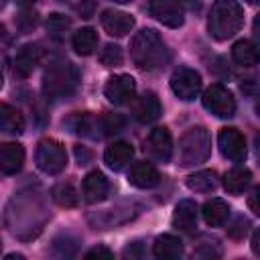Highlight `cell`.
I'll use <instances>...</instances> for the list:
<instances>
[{"label": "cell", "instance_id": "cell-30", "mask_svg": "<svg viewBox=\"0 0 260 260\" xmlns=\"http://www.w3.org/2000/svg\"><path fill=\"white\" fill-rule=\"evenodd\" d=\"M77 250H79V240L69 234H61L53 240V252L61 258H71L77 254Z\"/></svg>", "mask_w": 260, "mask_h": 260}, {"label": "cell", "instance_id": "cell-22", "mask_svg": "<svg viewBox=\"0 0 260 260\" xmlns=\"http://www.w3.org/2000/svg\"><path fill=\"white\" fill-rule=\"evenodd\" d=\"M252 183V173L246 167H234L223 175V189L232 195H240Z\"/></svg>", "mask_w": 260, "mask_h": 260}, {"label": "cell", "instance_id": "cell-44", "mask_svg": "<svg viewBox=\"0 0 260 260\" xmlns=\"http://www.w3.org/2000/svg\"><path fill=\"white\" fill-rule=\"evenodd\" d=\"M4 37V28H2V24H0V39Z\"/></svg>", "mask_w": 260, "mask_h": 260}, {"label": "cell", "instance_id": "cell-32", "mask_svg": "<svg viewBox=\"0 0 260 260\" xmlns=\"http://www.w3.org/2000/svg\"><path fill=\"white\" fill-rule=\"evenodd\" d=\"M100 61L106 65V67H116L122 63V49L118 45H106L100 53Z\"/></svg>", "mask_w": 260, "mask_h": 260}, {"label": "cell", "instance_id": "cell-1", "mask_svg": "<svg viewBox=\"0 0 260 260\" xmlns=\"http://www.w3.org/2000/svg\"><path fill=\"white\" fill-rule=\"evenodd\" d=\"M130 59L142 71H154L169 59V49L154 28L138 30L130 41Z\"/></svg>", "mask_w": 260, "mask_h": 260}, {"label": "cell", "instance_id": "cell-41", "mask_svg": "<svg viewBox=\"0 0 260 260\" xmlns=\"http://www.w3.org/2000/svg\"><path fill=\"white\" fill-rule=\"evenodd\" d=\"M252 250H254L256 256L260 254V250H258V232H254V236H252Z\"/></svg>", "mask_w": 260, "mask_h": 260}, {"label": "cell", "instance_id": "cell-20", "mask_svg": "<svg viewBox=\"0 0 260 260\" xmlns=\"http://www.w3.org/2000/svg\"><path fill=\"white\" fill-rule=\"evenodd\" d=\"M152 254L158 260H177L183 256V242L173 234H162L154 240Z\"/></svg>", "mask_w": 260, "mask_h": 260}, {"label": "cell", "instance_id": "cell-45", "mask_svg": "<svg viewBox=\"0 0 260 260\" xmlns=\"http://www.w3.org/2000/svg\"><path fill=\"white\" fill-rule=\"evenodd\" d=\"M2 83H4V79H2V69H0V87H2Z\"/></svg>", "mask_w": 260, "mask_h": 260}, {"label": "cell", "instance_id": "cell-13", "mask_svg": "<svg viewBox=\"0 0 260 260\" xmlns=\"http://www.w3.org/2000/svg\"><path fill=\"white\" fill-rule=\"evenodd\" d=\"M128 183L136 189H152L160 183V173L158 169L148 162V160H140L134 162L128 171Z\"/></svg>", "mask_w": 260, "mask_h": 260}, {"label": "cell", "instance_id": "cell-27", "mask_svg": "<svg viewBox=\"0 0 260 260\" xmlns=\"http://www.w3.org/2000/svg\"><path fill=\"white\" fill-rule=\"evenodd\" d=\"M219 185L217 181V173L211 171V169H205V171H197L193 175L187 177V187L195 193H211L215 191Z\"/></svg>", "mask_w": 260, "mask_h": 260}, {"label": "cell", "instance_id": "cell-3", "mask_svg": "<svg viewBox=\"0 0 260 260\" xmlns=\"http://www.w3.org/2000/svg\"><path fill=\"white\" fill-rule=\"evenodd\" d=\"M244 24V10L238 0H215L209 18H207V30L215 41H228L236 32H240Z\"/></svg>", "mask_w": 260, "mask_h": 260}, {"label": "cell", "instance_id": "cell-43", "mask_svg": "<svg viewBox=\"0 0 260 260\" xmlns=\"http://www.w3.org/2000/svg\"><path fill=\"white\" fill-rule=\"evenodd\" d=\"M112 2H118V4H128V2H132V0H112Z\"/></svg>", "mask_w": 260, "mask_h": 260}, {"label": "cell", "instance_id": "cell-28", "mask_svg": "<svg viewBox=\"0 0 260 260\" xmlns=\"http://www.w3.org/2000/svg\"><path fill=\"white\" fill-rule=\"evenodd\" d=\"M51 197L57 205L61 207H75L77 205V191L71 183H57L53 189H51Z\"/></svg>", "mask_w": 260, "mask_h": 260}, {"label": "cell", "instance_id": "cell-6", "mask_svg": "<svg viewBox=\"0 0 260 260\" xmlns=\"http://www.w3.org/2000/svg\"><path fill=\"white\" fill-rule=\"evenodd\" d=\"M201 102H203V108L207 112H211L213 116L217 118H232L236 114V100L232 95V91L228 87H223L221 83H213L209 85L203 95H201Z\"/></svg>", "mask_w": 260, "mask_h": 260}, {"label": "cell", "instance_id": "cell-36", "mask_svg": "<svg viewBox=\"0 0 260 260\" xmlns=\"http://www.w3.org/2000/svg\"><path fill=\"white\" fill-rule=\"evenodd\" d=\"M248 228H250V221L244 219V217H238V219L234 221V225L228 230V234H230L232 238H244V236L248 234Z\"/></svg>", "mask_w": 260, "mask_h": 260}, {"label": "cell", "instance_id": "cell-29", "mask_svg": "<svg viewBox=\"0 0 260 260\" xmlns=\"http://www.w3.org/2000/svg\"><path fill=\"white\" fill-rule=\"evenodd\" d=\"M126 126V118L120 114H104L98 118V128H100V136H112L122 132Z\"/></svg>", "mask_w": 260, "mask_h": 260}, {"label": "cell", "instance_id": "cell-47", "mask_svg": "<svg viewBox=\"0 0 260 260\" xmlns=\"http://www.w3.org/2000/svg\"><path fill=\"white\" fill-rule=\"evenodd\" d=\"M2 6H4V0H0V8H2Z\"/></svg>", "mask_w": 260, "mask_h": 260}, {"label": "cell", "instance_id": "cell-16", "mask_svg": "<svg viewBox=\"0 0 260 260\" xmlns=\"http://www.w3.org/2000/svg\"><path fill=\"white\" fill-rule=\"evenodd\" d=\"M197 219H199V207H197V203H195L193 199H181V201L175 205V211H173V225H175L179 232H185V234L195 232Z\"/></svg>", "mask_w": 260, "mask_h": 260}, {"label": "cell", "instance_id": "cell-5", "mask_svg": "<svg viewBox=\"0 0 260 260\" xmlns=\"http://www.w3.org/2000/svg\"><path fill=\"white\" fill-rule=\"evenodd\" d=\"M35 160L37 167L47 173V175H59L65 167H67V152L65 146L59 140L53 138H45L39 142L37 152H35Z\"/></svg>", "mask_w": 260, "mask_h": 260}, {"label": "cell", "instance_id": "cell-9", "mask_svg": "<svg viewBox=\"0 0 260 260\" xmlns=\"http://www.w3.org/2000/svg\"><path fill=\"white\" fill-rule=\"evenodd\" d=\"M134 93H136V81L132 75H126V73L112 75L104 85V95L114 106H122V104L132 102Z\"/></svg>", "mask_w": 260, "mask_h": 260}, {"label": "cell", "instance_id": "cell-34", "mask_svg": "<svg viewBox=\"0 0 260 260\" xmlns=\"http://www.w3.org/2000/svg\"><path fill=\"white\" fill-rule=\"evenodd\" d=\"M37 22H39V14L37 12H32V10H22L20 14H18V18H16V26L22 30V32H26V30H30V28H35L37 26Z\"/></svg>", "mask_w": 260, "mask_h": 260}, {"label": "cell", "instance_id": "cell-8", "mask_svg": "<svg viewBox=\"0 0 260 260\" xmlns=\"http://www.w3.org/2000/svg\"><path fill=\"white\" fill-rule=\"evenodd\" d=\"M148 14L169 28H179L185 22V8L179 0H150Z\"/></svg>", "mask_w": 260, "mask_h": 260}, {"label": "cell", "instance_id": "cell-15", "mask_svg": "<svg viewBox=\"0 0 260 260\" xmlns=\"http://www.w3.org/2000/svg\"><path fill=\"white\" fill-rule=\"evenodd\" d=\"M100 20H102L104 30L108 35H112V37H126L134 28V18L128 12L114 10V8L104 10L102 16H100Z\"/></svg>", "mask_w": 260, "mask_h": 260}, {"label": "cell", "instance_id": "cell-10", "mask_svg": "<svg viewBox=\"0 0 260 260\" xmlns=\"http://www.w3.org/2000/svg\"><path fill=\"white\" fill-rule=\"evenodd\" d=\"M217 146L221 150V154L232 160V162H242L246 160L248 148H246V140L244 134L238 128H221L217 134Z\"/></svg>", "mask_w": 260, "mask_h": 260}, {"label": "cell", "instance_id": "cell-33", "mask_svg": "<svg viewBox=\"0 0 260 260\" xmlns=\"http://www.w3.org/2000/svg\"><path fill=\"white\" fill-rule=\"evenodd\" d=\"M193 254L201 256V258H217V256H221V248H219V242L215 238H203L201 246Z\"/></svg>", "mask_w": 260, "mask_h": 260}, {"label": "cell", "instance_id": "cell-37", "mask_svg": "<svg viewBox=\"0 0 260 260\" xmlns=\"http://www.w3.org/2000/svg\"><path fill=\"white\" fill-rule=\"evenodd\" d=\"M85 258H114V252L108 250L106 246H95L85 252Z\"/></svg>", "mask_w": 260, "mask_h": 260}, {"label": "cell", "instance_id": "cell-14", "mask_svg": "<svg viewBox=\"0 0 260 260\" xmlns=\"http://www.w3.org/2000/svg\"><path fill=\"white\" fill-rule=\"evenodd\" d=\"M110 183L102 171H89L81 183V195L87 203H100L108 197Z\"/></svg>", "mask_w": 260, "mask_h": 260}, {"label": "cell", "instance_id": "cell-25", "mask_svg": "<svg viewBox=\"0 0 260 260\" xmlns=\"http://www.w3.org/2000/svg\"><path fill=\"white\" fill-rule=\"evenodd\" d=\"M67 128L73 134L79 136H89V138H98L100 136V128H98V118H93L91 114H73L67 122Z\"/></svg>", "mask_w": 260, "mask_h": 260}, {"label": "cell", "instance_id": "cell-35", "mask_svg": "<svg viewBox=\"0 0 260 260\" xmlns=\"http://www.w3.org/2000/svg\"><path fill=\"white\" fill-rule=\"evenodd\" d=\"M122 256H124V258H130V260H140V258L144 256V246H142V242H132V244H128V246L122 250Z\"/></svg>", "mask_w": 260, "mask_h": 260}, {"label": "cell", "instance_id": "cell-26", "mask_svg": "<svg viewBox=\"0 0 260 260\" xmlns=\"http://www.w3.org/2000/svg\"><path fill=\"white\" fill-rule=\"evenodd\" d=\"M71 47L75 49L77 55L81 57H87L95 51L98 47V32L91 28V26H83V28H77L71 37Z\"/></svg>", "mask_w": 260, "mask_h": 260}, {"label": "cell", "instance_id": "cell-24", "mask_svg": "<svg viewBox=\"0 0 260 260\" xmlns=\"http://www.w3.org/2000/svg\"><path fill=\"white\" fill-rule=\"evenodd\" d=\"M232 59L242 67H254L258 63V47L250 39H240L232 47Z\"/></svg>", "mask_w": 260, "mask_h": 260}, {"label": "cell", "instance_id": "cell-21", "mask_svg": "<svg viewBox=\"0 0 260 260\" xmlns=\"http://www.w3.org/2000/svg\"><path fill=\"white\" fill-rule=\"evenodd\" d=\"M41 59V49L37 45H24L18 49L16 57H14V73L18 77H28L32 73V69L37 67Z\"/></svg>", "mask_w": 260, "mask_h": 260}, {"label": "cell", "instance_id": "cell-39", "mask_svg": "<svg viewBox=\"0 0 260 260\" xmlns=\"http://www.w3.org/2000/svg\"><path fill=\"white\" fill-rule=\"evenodd\" d=\"M75 158L79 165H87V162H91V152L85 146H75Z\"/></svg>", "mask_w": 260, "mask_h": 260}, {"label": "cell", "instance_id": "cell-18", "mask_svg": "<svg viewBox=\"0 0 260 260\" xmlns=\"http://www.w3.org/2000/svg\"><path fill=\"white\" fill-rule=\"evenodd\" d=\"M132 156H134L132 144L126 142V140H116V142H112V144L106 148V152H104V162H106L112 171H122V169L132 160Z\"/></svg>", "mask_w": 260, "mask_h": 260}, {"label": "cell", "instance_id": "cell-46", "mask_svg": "<svg viewBox=\"0 0 260 260\" xmlns=\"http://www.w3.org/2000/svg\"><path fill=\"white\" fill-rule=\"evenodd\" d=\"M248 2H250V4H258V0H248Z\"/></svg>", "mask_w": 260, "mask_h": 260}, {"label": "cell", "instance_id": "cell-19", "mask_svg": "<svg viewBox=\"0 0 260 260\" xmlns=\"http://www.w3.org/2000/svg\"><path fill=\"white\" fill-rule=\"evenodd\" d=\"M201 217H203V221L209 225V228H219V225H223L225 221H228V217H230V205L223 201V199H219V197H211V199H207L205 203H203V207H201Z\"/></svg>", "mask_w": 260, "mask_h": 260}, {"label": "cell", "instance_id": "cell-4", "mask_svg": "<svg viewBox=\"0 0 260 260\" xmlns=\"http://www.w3.org/2000/svg\"><path fill=\"white\" fill-rule=\"evenodd\" d=\"M211 154V134L205 126L189 128L179 140V165L195 167L209 158Z\"/></svg>", "mask_w": 260, "mask_h": 260}, {"label": "cell", "instance_id": "cell-42", "mask_svg": "<svg viewBox=\"0 0 260 260\" xmlns=\"http://www.w3.org/2000/svg\"><path fill=\"white\" fill-rule=\"evenodd\" d=\"M14 4H18V6H22V8H28V6H32L37 0H12Z\"/></svg>", "mask_w": 260, "mask_h": 260}, {"label": "cell", "instance_id": "cell-23", "mask_svg": "<svg viewBox=\"0 0 260 260\" xmlns=\"http://www.w3.org/2000/svg\"><path fill=\"white\" fill-rule=\"evenodd\" d=\"M22 130H24V120L20 112L14 110L10 104L0 102V132L16 136V134H22Z\"/></svg>", "mask_w": 260, "mask_h": 260}, {"label": "cell", "instance_id": "cell-11", "mask_svg": "<svg viewBox=\"0 0 260 260\" xmlns=\"http://www.w3.org/2000/svg\"><path fill=\"white\" fill-rule=\"evenodd\" d=\"M146 150L154 160L169 162L173 156V136H171L169 128H165V126L152 128L146 138Z\"/></svg>", "mask_w": 260, "mask_h": 260}, {"label": "cell", "instance_id": "cell-31", "mask_svg": "<svg viewBox=\"0 0 260 260\" xmlns=\"http://www.w3.org/2000/svg\"><path fill=\"white\" fill-rule=\"evenodd\" d=\"M69 26H71V20H69L65 14L53 12V14H49V18H47V30H49L53 37H61Z\"/></svg>", "mask_w": 260, "mask_h": 260}, {"label": "cell", "instance_id": "cell-7", "mask_svg": "<svg viewBox=\"0 0 260 260\" xmlns=\"http://www.w3.org/2000/svg\"><path fill=\"white\" fill-rule=\"evenodd\" d=\"M173 93L183 102H193L201 91V75L191 67H177L169 79Z\"/></svg>", "mask_w": 260, "mask_h": 260}, {"label": "cell", "instance_id": "cell-38", "mask_svg": "<svg viewBox=\"0 0 260 260\" xmlns=\"http://www.w3.org/2000/svg\"><path fill=\"white\" fill-rule=\"evenodd\" d=\"M93 8H95V0H81V4H77V12L83 18H89L93 14Z\"/></svg>", "mask_w": 260, "mask_h": 260}, {"label": "cell", "instance_id": "cell-12", "mask_svg": "<svg viewBox=\"0 0 260 260\" xmlns=\"http://www.w3.org/2000/svg\"><path fill=\"white\" fill-rule=\"evenodd\" d=\"M162 114V106L160 100L156 98V93L152 91H144L140 98L134 100L132 104V116L136 122L140 124H152L154 120H158Z\"/></svg>", "mask_w": 260, "mask_h": 260}, {"label": "cell", "instance_id": "cell-2", "mask_svg": "<svg viewBox=\"0 0 260 260\" xmlns=\"http://www.w3.org/2000/svg\"><path fill=\"white\" fill-rule=\"evenodd\" d=\"M79 83L77 67L65 57H53L43 71V93L49 100L69 98Z\"/></svg>", "mask_w": 260, "mask_h": 260}, {"label": "cell", "instance_id": "cell-40", "mask_svg": "<svg viewBox=\"0 0 260 260\" xmlns=\"http://www.w3.org/2000/svg\"><path fill=\"white\" fill-rule=\"evenodd\" d=\"M256 199H258V189H254V191H252V195H250L248 203H250V209H252L254 213H260V209H258V203H256Z\"/></svg>", "mask_w": 260, "mask_h": 260}, {"label": "cell", "instance_id": "cell-17", "mask_svg": "<svg viewBox=\"0 0 260 260\" xmlns=\"http://www.w3.org/2000/svg\"><path fill=\"white\" fill-rule=\"evenodd\" d=\"M24 165V148L18 142H6L0 148V173L16 175Z\"/></svg>", "mask_w": 260, "mask_h": 260}, {"label": "cell", "instance_id": "cell-48", "mask_svg": "<svg viewBox=\"0 0 260 260\" xmlns=\"http://www.w3.org/2000/svg\"><path fill=\"white\" fill-rule=\"evenodd\" d=\"M0 250H2V244H0Z\"/></svg>", "mask_w": 260, "mask_h": 260}]
</instances>
